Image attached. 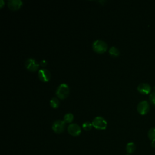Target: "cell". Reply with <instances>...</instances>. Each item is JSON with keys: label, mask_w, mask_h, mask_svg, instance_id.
I'll return each mask as SVG.
<instances>
[{"label": "cell", "mask_w": 155, "mask_h": 155, "mask_svg": "<svg viewBox=\"0 0 155 155\" xmlns=\"http://www.w3.org/2000/svg\"><path fill=\"white\" fill-rule=\"evenodd\" d=\"M92 47L93 50L96 53H103L107 50L108 45L107 43L104 41L97 39L93 42L92 44Z\"/></svg>", "instance_id": "cell-1"}, {"label": "cell", "mask_w": 155, "mask_h": 155, "mask_svg": "<svg viewBox=\"0 0 155 155\" xmlns=\"http://www.w3.org/2000/svg\"><path fill=\"white\" fill-rule=\"evenodd\" d=\"M69 93V87L67 84L65 83L61 84L57 88L56 90V96L61 99H65L68 95Z\"/></svg>", "instance_id": "cell-2"}, {"label": "cell", "mask_w": 155, "mask_h": 155, "mask_svg": "<svg viewBox=\"0 0 155 155\" xmlns=\"http://www.w3.org/2000/svg\"><path fill=\"white\" fill-rule=\"evenodd\" d=\"M91 123L93 127L97 130H105L107 125V122L105 119L101 116L94 117Z\"/></svg>", "instance_id": "cell-3"}, {"label": "cell", "mask_w": 155, "mask_h": 155, "mask_svg": "<svg viewBox=\"0 0 155 155\" xmlns=\"http://www.w3.org/2000/svg\"><path fill=\"white\" fill-rule=\"evenodd\" d=\"M65 127V122L62 120H57L52 124V130L56 133H61L64 131Z\"/></svg>", "instance_id": "cell-4"}, {"label": "cell", "mask_w": 155, "mask_h": 155, "mask_svg": "<svg viewBox=\"0 0 155 155\" xmlns=\"http://www.w3.org/2000/svg\"><path fill=\"white\" fill-rule=\"evenodd\" d=\"M68 133L73 136H78L81 133V128L77 124H70L67 127Z\"/></svg>", "instance_id": "cell-5"}, {"label": "cell", "mask_w": 155, "mask_h": 155, "mask_svg": "<svg viewBox=\"0 0 155 155\" xmlns=\"http://www.w3.org/2000/svg\"><path fill=\"white\" fill-rule=\"evenodd\" d=\"M25 66L27 70L30 71H35L38 69L39 64L32 58L27 59L25 62Z\"/></svg>", "instance_id": "cell-6"}, {"label": "cell", "mask_w": 155, "mask_h": 155, "mask_svg": "<svg viewBox=\"0 0 155 155\" xmlns=\"http://www.w3.org/2000/svg\"><path fill=\"white\" fill-rule=\"evenodd\" d=\"M149 109V104L147 101H142L137 104V110L140 114H145L148 113Z\"/></svg>", "instance_id": "cell-7"}, {"label": "cell", "mask_w": 155, "mask_h": 155, "mask_svg": "<svg viewBox=\"0 0 155 155\" xmlns=\"http://www.w3.org/2000/svg\"><path fill=\"white\" fill-rule=\"evenodd\" d=\"M38 77L41 81L43 82H47L50 79V73L47 69H40L38 71Z\"/></svg>", "instance_id": "cell-8"}, {"label": "cell", "mask_w": 155, "mask_h": 155, "mask_svg": "<svg viewBox=\"0 0 155 155\" xmlns=\"http://www.w3.org/2000/svg\"><path fill=\"white\" fill-rule=\"evenodd\" d=\"M22 4V2L21 0H8L7 2V5L12 10H16L19 9Z\"/></svg>", "instance_id": "cell-9"}, {"label": "cell", "mask_w": 155, "mask_h": 155, "mask_svg": "<svg viewBox=\"0 0 155 155\" xmlns=\"http://www.w3.org/2000/svg\"><path fill=\"white\" fill-rule=\"evenodd\" d=\"M137 90L142 94H148L151 90V86L147 83H140L137 87Z\"/></svg>", "instance_id": "cell-10"}, {"label": "cell", "mask_w": 155, "mask_h": 155, "mask_svg": "<svg viewBox=\"0 0 155 155\" xmlns=\"http://www.w3.org/2000/svg\"><path fill=\"white\" fill-rule=\"evenodd\" d=\"M135 150H136V145L134 142H130L126 145V151L128 154L134 153Z\"/></svg>", "instance_id": "cell-11"}, {"label": "cell", "mask_w": 155, "mask_h": 155, "mask_svg": "<svg viewBox=\"0 0 155 155\" xmlns=\"http://www.w3.org/2000/svg\"><path fill=\"white\" fill-rule=\"evenodd\" d=\"M148 137L151 142H155V127L151 128L148 132Z\"/></svg>", "instance_id": "cell-12"}, {"label": "cell", "mask_w": 155, "mask_h": 155, "mask_svg": "<svg viewBox=\"0 0 155 155\" xmlns=\"http://www.w3.org/2000/svg\"><path fill=\"white\" fill-rule=\"evenodd\" d=\"M109 53L113 57H117L119 54V50L116 47H111L109 49Z\"/></svg>", "instance_id": "cell-13"}, {"label": "cell", "mask_w": 155, "mask_h": 155, "mask_svg": "<svg viewBox=\"0 0 155 155\" xmlns=\"http://www.w3.org/2000/svg\"><path fill=\"white\" fill-rule=\"evenodd\" d=\"M50 105L54 108H58L59 105V101L58 99L56 97H52L50 101Z\"/></svg>", "instance_id": "cell-14"}, {"label": "cell", "mask_w": 155, "mask_h": 155, "mask_svg": "<svg viewBox=\"0 0 155 155\" xmlns=\"http://www.w3.org/2000/svg\"><path fill=\"white\" fill-rule=\"evenodd\" d=\"M73 114L71 113H67L64 115V121L65 122V123H70L73 121Z\"/></svg>", "instance_id": "cell-15"}, {"label": "cell", "mask_w": 155, "mask_h": 155, "mask_svg": "<svg viewBox=\"0 0 155 155\" xmlns=\"http://www.w3.org/2000/svg\"><path fill=\"white\" fill-rule=\"evenodd\" d=\"M92 123L88 122V121H86L85 122H84L82 124V128L85 131H89L91 130V127H92Z\"/></svg>", "instance_id": "cell-16"}, {"label": "cell", "mask_w": 155, "mask_h": 155, "mask_svg": "<svg viewBox=\"0 0 155 155\" xmlns=\"http://www.w3.org/2000/svg\"><path fill=\"white\" fill-rule=\"evenodd\" d=\"M150 100L152 104L155 105V91L152 92L150 95Z\"/></svg>", "instance_id": "cell-17"}, {"label": "cell", "mask_w": 155, "mask_h": 155, "mask_svg": "<svg viewBox=\"0 0 155 155\" xmlns=\"http://www.w3.org/2000/svg\"><path fill=\"white\" fill-rule=\"evenodd\" d=\"M47 61H46L45 60H44V59L42 60V61H41V62H40V65H41L42 67H45L46 65H47Z\"/></svg>", "instance_id": "cell-18"}, {"label": "cell", "mask_w": 155, "mask_h": 155, "mask_svg": "<svg viewBox=\"0 0 155 155\" xmlns=\"http://www.w3.org/2000/svg\"><path fill=\"white\" fill-rule=\"evenodd\" d=\"M4 5V1L3 0H0V7L2 8Z\"/></svg>", "instance_id": "cell-19"}, {"label": "cell", "mask_w": 155, "mask_h": 155, "mask_svg": "<svg viewBox=\"0 0 155 155\" xmlns=\"http://www.w3.org/2000/svg\"><path fill=\"white\" fill-rule=\"evenodd\" d=\"M151 147H152L153 148H155V142H151Z\"/></svg>", "instance_id": "cell-20"}, {"label": "cell", "mask_w": 155, "mask_h": 155, "mask_svg": "<svg viewBox=\"0 0 155 155\" xmlns=\"http://www.w3.org/2000/svg\"><path fill=\"white\" fill-rule=\"evenodd\" d=\"M126 155H130V154H126Z\"/></svg>", "instance_id": "cell-21"}]
</instances>
